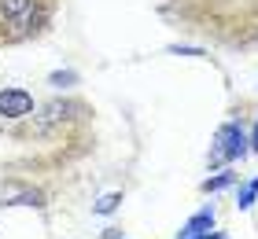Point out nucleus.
Here are the masks:
<instances>
[{"label": "nucleus", "mask_w": 258, "mask_h": 239, "mask_svg": "<svg viewBox=\"0 0 258 239\" xmlns=\"http://www.w3.org/2000/svg\"><path fill=\"white\" fill-rule=\"evenodd\" d=\"M155 15L196 44L229 55L258 52V0H151Z\"/></svg>", "instance_id": "nucleus-1"}, {"label": "nucleus", "mask_w": 258, "mask_h": 239, "mask_svg": "<svg viewBox=\"0 0 258 239\" xmlns=\"http://www.w3.org/2000/svg\"><path fill=\"white\" fill-rule=\"evenodd\" d=\"M92 122H96L92 103L78 100V96H55V100L41 103L37 114H30L22 129H15V140L37 143L41 158L48 166H67L89 151Z\"/></svg>", "instance_id": "nucleus-2"}, {"label": "nucleus", "mask_w": 258, "mask_h": 239, "mask_svg": "<svg viewBox=\"0 0 258 239\" xmlns=\"http://www.w3.org/2000/svg\"><path fill=\"white\" fill-rule=\"evenodd\" d=\"M63 0H0V48L41 41L55 26Z\"/></svg>", "instance_id": "nucleus-3"}, {"label": "nucleus", "mask_w": 258, "mask_h": 239, "mask_svg": "<svg viewBox=\"0 0 258 239\" xmlns=\"http://www.w3.org/2000/svg\"><path fill=\"white\" fill-rule=\"evenodd\" d=\"M52 199V191L37 184L33 177H4L0 181V206H37L44 210Z\"/></svg>", "instance_id": "nucleus-4"}, {"label": "nucleus", "mask_w": 258, "mask_h": 239, "mask_svg": "<svg viewBox=\"0 0 258 239\" xmlns=\"http://www.w3.org/2000/svg\"><path fill=\"white\" fill-rule=\"evenodd\" d=\"M243 143H247V133H243V118H229L225 125L214 133V147H210V166H225V162H236L243 158Z\"/></svg>", "instance_id": "nucleus-5"}, {"label": "nucleus", "mask_w": 258, "mask_h": 239, "mask_svg": "<svg viewBox=\"0 0 258 239\" xmlns=\"http://www.w3.org/2000/svg\"><path fill=\"white\" fill-rule=\"evenodd\" d=\"M37 111L33 96L19 85H4L0 89V122H26V118Z\"/></svg>", "instance_id": "nucleus-6"}, {"label": "nucleus", "mask_w": 258, "mask_h": 239, "mask_svg": "<svg viewBox=\"0 0 258 239\" xmlns=\"http://www.w3.org/2000/svg\"><path fill=\"white\" fill-rule=\"evenodd\" d=\"M210 221H214V213H210V210H203V213H199V217H192L188 224H184L177 239H196V235H203V232H210Z\"/></svg>", "instance_id": "nucleus-7"}, {"label": "nucleus", "mask_w": 258, "mask_h": 239, "mask_svg": "<svg viewBox=\"0 0 258 239\" xmlns=\"http://www.w3.org/2000/svg\"><path fill=\"white\" fill-rule=\"evenodd\" d=\"M254 199H258V177H251V181H243V184L236 188V206H240V210H251Z\"/></svg>", "instance_id": "nucleus-8"}, {"label": "nucleus", "mask_w": 258, "mask_h": 239, "mask_svg": "<svg viewBox=\"0 0 258 239\" xmlns=\"http://www.w3.org/2000/svg\"><path fill=\"white\" fill-rule=\"evenodd\" d=\"M236 177H240V173H232V170H225V173H218V177H210V181H203V188H199V191H207V195H210V191H221V188L236 184Z\"/></svg>", "instance_id": "nucleus-9"}, {"label": "nucleus", "mask_w": 258, "mask_h": 239, "mask_svg": "<svg viewBox=\"0 0 258 239\" xmlns=\"http://www.w3.org/2000/svg\"><path fill=\"white\" fill-rule=\"evenodd\" d=\"M118 202H122V195H107L103 202H96V206H92V213H111L114 206H118Z\"/></svg>", "instance_id": "nucleus-10"}, {"label": "nucleus", "mask_w": 258, "mask_h": 239, "mask_svg": "<svg viewBox=\"0 0 258 239\" xmlns=\"http://www.w3.org/2000/svg\"><path fill=\"white\" fill-rule=\"evenodd\" d=\"M196 239H229L225 232H203V235H196Z\"/></svg>", "instance_id": "nucleus-11"}, {"label": "nucleus", "mask_w": 258, "mask_h": 239, "mask_svg": "<svg viewBox=\"0 0 258 239\" xmlns=\"http://www.w3.org/2000/svg\"><path fill=\"white\" fill-rule=\"evenodd\" d=\"M251 151H258V129H254V136H251Z\"/></svg>", "instance_id": "nucleus-12"}]
</instances>
